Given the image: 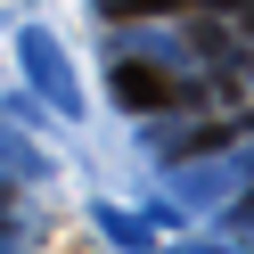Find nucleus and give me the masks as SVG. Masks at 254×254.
I'll return each instance as SVG.
<instances>
[{
    "label": "nucleus",
    "mask_w": 254,
    "mask_h": 254,
    "mask_svg": "<svg viewBox=\"0 0 254 254\" xmlns=\"http://www.w3.org/2000/svg\"><path fill=\"white\" fill-rule=\"evenodd\" d=\"M115 90H123L131 107H172V82H164L156 66H115Z\"/></svg>",
    "instance_id": "f257e3e1"
},
{
    "label": "nucleus",
    "mask_w": 254,
    "mask_h": 254,
    "mask_svg": "<svg viewBox=\"0 0 254 254\" xmlns=\"http://www.w3.org/2000/svg\"><path fill=\"white\" fill-rule=\"evenodd\" d=\"M213 8H230V0H213Z\"/></svg>",
    "instance_id": "f03ea898"
}]
</instances>
